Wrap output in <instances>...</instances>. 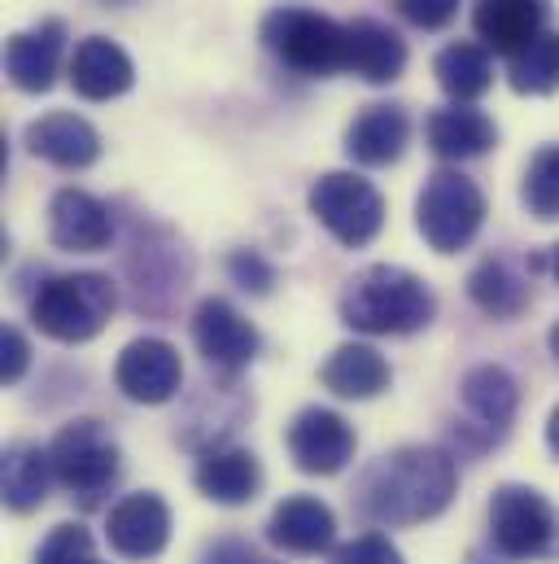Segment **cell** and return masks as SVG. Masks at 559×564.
Returning a JSON list of instances; mask_svg holds the SVG:
<instances>
[{"label":"cell","instance_id":"ac0fdd59","mask_svg":"<svg viewBox=\"0 0 559 564\" xmlns=\"http://www.w3.org/2000/svg\"><path fill=\"white\" fill-rule=\"evenodd\" d=\"M193 481L210 503L241 508L263 490V464L245 446H210V451H201Z\"/></svg>","mask_w":559,"mask_h":564},{"label":"cell","instance_id":"83f0119b","mask_svg":"<svg viewBox=\"0 0 559 564\" xmlns=\"http://www.w3.org/2000/svg\"><path fill=\"white\" fill-rule=\"evenodd\" d=\"M507 79L520 97H551L559 88V31L538 35L525 53L507 62Z\"/></svg>","mask_w":559,"mask_h":564},{"label":"cell","instance_id":"d6a6232c","mask_svg":"<svg viewBox=\"0 0 559 564\" xmlns=\"http://www.w3.org/2000/svg\"><path fill=\"white\" fill-rule=\"evenodd\" d=\"M459 4H463V0H398V13H403L412 26H419V31H441V26L454 22Z\"/></svg>","mask_w":559,"mask_h":564},{"label":"cell","instance_id":"52a82bcc","mask_svg":"<svg viewBox=\"0 0 559 564\" xmlns=\"http://www.w3.org/2000/svg\"><path fill=\"white\" fill-rule=\"evenodd\" d=\"M306 202H310V215L350 250L372 246L381 237V228H385V197L363 175L328 171V175H319L310 184Z\"/></svg>","mask_w":559,"mask_h":564},{"label":"cell","instance_id":"e575fe53","mask_svg":"<svg viewBox=\"0 0 559 564\" xmlns=\"http://www.w3.org/2000/svg\"><path fill=\"white\" fill-rule=\"evenodd\" d=\"M201 564H263L259 552L245 543V539H219L201 552Z\"/></svg>","mask_w":559,"mask_h":564},{"label":"cell","instance_id":"836d02e7","mask_svg":"<svg viewBox=\"0 0 559 564\" xmlns=\"http://www.w3.org/2000/svg\"><path fill=\"white\" fill-rule=\"evenodd\" d=\"M26 368H31V346H26V337H22L13 324H4V328H0V377H4V386L22 381Z\"/></svg>","mask_w":559,"mask_h":564},{"label":"cell","instance_id":"9c48e42d","mask_svg":"<svg viewBox=\"0 0 559 564\" xmlns=\"http://www.w3.org/2000/svg\"><path fill=\"white\" fill-rule=\"evenodd\" d=\"M193 346L215 372L237 377L259 359L263 337L228 297H201L193 311Z\"/></svg>","mask_w":559,"mask_h":564},{"label":"cell","instance_id":"5b68a950","mask_svg":"<svg viewBox=\"0 0 559 564\" xmlns=\"http://www.w3.org/2000/svg\"><path fill=\"white\" fill-rule=\"evenodd\" d=\"M485 224V193L463 171H432L419 188L416 228L437 254H459Z\"/></svg>","mask_w":559,"mask_h":564},{"label":"cell","instance_id":"4fadbf2b","mask_svg":"<svg viewBox=\"0 0 559 564\" xmlns=\"http://www.w3.org/2000/svg\"><path fill=\"white\" fill-rule=\"evenodd\" d=\"M106 539L123 561H153L171 543V508L153 490L128 495L106 521Z\"/></svg>","mask_w":559,"mask_h":564},{"label":"cell","instance_id":"ab89813d","mask_svg":"<svg viewBox=\"0 0 559 564\" xmlns=\"http://www.w3.org/2000/svg\"><path fill=\"white\" fill-rule=\"evenodd\" d=\"M101 4H132V0H101Z\"/></svg>","mask_w":559,"mask_h":564},{"label":"cell","instance_id":"5bb4252c","mask_svg":"<svg viewBox=\"0 0 559 564\" xmlns=\"http://www.w3.org/2000/svg\"><path fill=\"white\" fill-rule=\"evenodd\" d=\"M48 241L66 254H101L114 241L110 206L84 188H62L48 206Z\"/></svg>","mask_w":559,"mask_h":564},{"label":"cell","instance_id":"7a4b0ae2","mask_svg":"<svg viewBox=\"0 0 559 564\" xmlns=\"http://www.w3.org/2000/svg\"><path fill=\"white\" fill-rule=\"evenodd\" d=\"M437 315L432 289L398 263L363 268L341 293V319L368 337H407L428 328Z\"/></svg>","mask_w":559,"mask_h":564},{"label":"cell","instance_id":"44dd1931","mask_svg":"<svg viewBox=\"0 0 559 564\" xmlns=\"http://www.w3.org/2000/svg\"><path fill=\"white\" fill-rule=\"evenodd\" d=\"M424 141L441 162H468L498 144V128L476 106H441L424 123Z\"/></svg>","mask_w":559,"mask_h":564},{"label":"cell","instance_id":"8d00e7d4","mask_svg":"<svg viewBox=\"0 0 559 564\" xmlns=\"http://www.w3.org/2000/svg\"><path fill=\"white\" fill-rule=\"evenodd\" d=\"M547 446L559 455V408L551 412V421H547Z\"/></svg>","mask_w":559,"mask_h":564},{"label":"cell","instance_id":"4dcf8cb0","mask_svg":"<svg viewBox=\"0 0 559 564\" xmlns=\"http://www.w3.org/2000/svg\"><path fill=\"white\" fill-rule=\"evenodd\" d=\"M228 276L232 284H241L245 293H272V284H276V268L259 254V250H232L228 254Z\"/></svg>","mask_w":559,"mask_h":564},{"label":"cell","instance_id":"8fae6325","mask_svg":"<svg viewBox=\"0 0 559 564\" xmlns=\"http://www.w3.org/2000/svg\"><path fill=\"white\" fill-rule=\"evenodd\" d=\"M288 455L310 477H332L354 459V429L332 408H302L288 424Z\"/></svg>","mask_w":559,"mask_h":564},{"label":"cell","instance_id":"d6986e66","mask_svg":"<svg viewBox=\"0 0 559 564\" xmlns=\"http://www.w3.org/2000/svg\"><path fill=\"white\" fill-rule=\"evenodd\" d=\"M346 70H354L368 84H394L407 70V40L376 18L346 22Z\"/></svg>","mask_w":559,"mask_h":564},{"label":"cell","instance_id":"7c38bea8","mask_svg":"<svg viewBox=\"0 0 559 564\" xmlns=\"http://www.w3.org/2000/svg\"><path fill=\"white\" fill-rule=\"evenodd\" d=\"M551 0H476L472 4V31L490 53H503L507 62L525 53L538 35H547Z\"/></svg>","mask_w":559,"mask_h":564},{"label":"cell","instance_id":"2e32d148","mask_svg":"<svg viewBox=\"0 0 559 564\" xmlns=\"http://www.w3.org/2000/svg\"><path fill=\"white\" fill-rule=\"evenodd\" d=\"M70 84L84 101H114V97L132 93L136 66L123 44H114L106 35H88V40H79V48L70 57Z\"/></svg>","mask_w":559,"mask_h":564},{"label":"cell","instance_id":"d4e9b609","mask_svg":"<svg viewBox=\"0 0 559 564\" xmlns=\"http://www.w3.org/2000/svg\"><path fill=\"white\" fill-rule=\"evenodd\" d=\"M468 297H472L485 315H494V319H516V315L534 302V284H529V276H525L512 259L490 254V259H481V263L472 268V276H468Z\"/></svg>","mask_w":559,"mask_h":564},{"label":"cell","instance_id":"7402d4cb","mask_svg":"<svg viewBox=\"0 0 559 564\" xmlns=\"http://www.w3.org/2000/svg\"><path fill=\"white\" fill-rule=\"evenodd\" d=\"M412 144V119L403 106H368L346 128V153L359 166H390Z\"/></svg>","mask_w":559,"mask_h":564},{"label":"cell","instance_id":"ba28073f","mask_svg":"<svg viewBox=\"0 0 559 564\" xmlns=\"http://www.w3.org/2000/svg\"><path fill=\"white\" fill-rule=\"evenodd\" d=\"M48 459H53L57 481L75 490L84 503H92L119 477V442L106 433L101 421H70L53 437Z\"/></svg>","mask_w":559,"mask_h":564},{"label":"cell","instance_id":"e0dca14e","mask_svg":"<svg viewBox=\"0 0 559 564\" xmlns=\"http://www.w3.org/2000/svg\"><path fill=\"white\" fill-rule=\"evenodd\" d=\"M26 149L48 166L84 171L101 158V132L88 119H79L70 110H57V115H44V119L26 123Z\"/></svg>","mask_w":559,"mask_h":564},{"label":"cell","instance_id":"9a60e30c","mask_svg":"<svg viewBox=\"0 0 559 564\" xmlns=\"http://www.w3.org/2000/svg\"><path fill=\"white\" fill-rule=\"evenodd\" d=\"M62 22H40L31 31H13L4 44V75L18 93H48L62 70Z\"/></svg>","mask_w":559,"mask_h":564},{"label":"cell","instance_id":"1f68e13d","mask_svg":"<svg viewBox=\"0 0 559 564\" xmlns=\"http://www.w3.org/2000/svg\"><path fill=\"white\" fill-rule=\"evenodd\" d=\"M332 564H407L385 534H359L332 552Z\"/></svg>","mask_w":559,"mask_h":564},{"label":"cell","instance_id":"4316f807","mask_svg":"<svg viewBox=\"0 0 559 564\" xmlns=\"http://www.w3.org/2000/svg\"><path fill=\"white\" fill-rule=\"evenodd\" d=\"M432 75H437L441 93L454 106H468V101H476V97H485L494 88V57L476 40H454V44H446L437 53Z\"/></svg>","mask_w":559,"mask_h":564},{"label":"cell","instance_id":"f35d334b","mask_svg":"<svg viewBox=\"0 0 559 564\" xmlns=\"http://www.w3.org/2000/svg\"><path fill=\"white\" fill-rule=\"evenodd\" d=\"M551 272H556V281H559V246H551Z\"/></svg>","mask_w":559,"mask_h":564},{"label":"cell","instance_id":"30bf717a","mask_svg":"<svg viewBox=\"0 0 559 564\" xmlns=\"http://www.w3.org/2000/svg\"><path fill=\"white\" fill-rule=\"evenodd\" d=\"M114 381L132 403H144V408L171 403L184 386L179 350L162 337H136V341L123 346V355L114 364Z\"/></svg>","mask_w":559,"mask_h":564},{"label":"cell","instance_id":"6da1fadb","mask_svg":"<svg viewBox=\"0 0 559 564\" xmlns=\"http://www.w3.org/2000/svg\"><path fill=\"white\" fill-rule=\"evenodd\" d=\"M459 490V468L454 455L441 446H403L385 455L359 490V512L372 525H419L432 521L450 508Z\"/></svg>","mask_w":559,"mask_h":564},{"label":"cell","instance_id":"8992f818","mask_svg":"<svg viewBox=\"0 0 559 564\" xmlns=\"http://www.w3.org/2000/svg\"><path fill=\"white\" fill-rule=\"evenodd\" d=\"M490 547L512 561H551L559 556V512L534 486H498L490 499Z\"/></svg>","mask_w":559,"mask_h":564},{"label":"cell","instance_id":"ffe728a7","mask_svg":"<svg viewBox=\"0 0 559 564\" xmlns=\"http://www.w3.org/2000/svg\"><path fill=\"white\" fill-rule=\"evenodd\" d=\"M267 539L276 543L280 552L319 556V552H328L337 543V517L315 495H293V499L276 503V512L267 521Z\"/></svg>","mask_w":559,"mask_h":564},{"label":"cell","instance_id":"cb8c5ba5","mask_svg":"<svg viewBox=\"0 0 559 564\" xmlns=\"http://www.w3.org/2000/svg\"><path fill=\"white\" fill-rule=\"evenodd\" d=\"M57 481L53 473V459L44 446L35 442H13L4 451V464H0V490H4V508L26 517L35 512L44 499H48V486Z\"/></svg>","mask_w":559,"mask_h":564},{"label":"cell","instance_id":"f546056e","mask_svg":"<svg viewBox=\"0 0 559 564\" xmlns=\"http://www.w3.org/2000/svg\"><path fill=\"white\" fill-rule=\"evenodd\" d=\"M35 564H101L97 561V543L84 525H57L40 552H35Z\"/></svg>","mask_w":559,"mask_h":564},{"label":"cell","instance_id":"3957f363","mask_svg":"<svg viewBox=\"0 0 559 564\" xmlns=\"http://www.w3.org/2000/svg\"><path fill=\"white\" fill-rule=\"evenodd\" d=\"M114 311H119V284L101 272L53 276L31 297V324L62 346L92 341L97 333H106Z\"/></svg>","mask_w":559,"mask_h":564},{"label":"cell","instance_id":"74e56055","mask_svg":"<svg viewBox=\"0 0 559 564\" xmlns=\"http://www.w3.org/2000/svg\"><path fill=\"white\" fill-rule=\"evenodd\" d=\"M547 341H551V355H556V364H559V324L551 328V337H547Z\"/></svg>","mask_w":559,"mask_h":564},{"label":"cell","instance_id":"f1b7e54d","mask_svg":"<svg viewBox=\"0 0 559 564\" xmlns=\"http://www.w3.org/2000/svg\"><path fill=\"white\" fill-rule=\"evenodd\" d=\"M520 202L542 224L559 219V144H547V149H538L529 158L525 184H520Z\"/></svg>","mask_w":559,"mask_h":564},{"label":"cell","instance_id":"277c9868","mask_svg":"<svg viewBox=\"0 0 559 564\" xmlns=\"http://www.w3.org/2000/svg\"><path fill=\"white\" fill-rule=\"evenodd\" d=\"M346 26L306 4H280L263 18V44L284 66L310 79H328L346 70Z\"/></svg>","mask_w":559,"mask_h":564},{"label":"cell","instance_id":"d590c367","mask_svg":"<svg viewBox=\"0 0 559 564\" xmlns=\"http://www.w3.org/2000/svg\"><path fill=\"white\" fill-rule=\"evenodd\" d=\"M468 564H512V556H503V552L494 547V561H490V552H472V556H468Z\"/></svg>","mask_w":559,"mask_h":564},{"label":"cell","instance_id":"603a6c76","mask_svg":"<svg viewBox=\"0 0 559 564\" xmlns=\"http://www.w3.org/2000/svg\"><path fill=\"white\" fill-rule=\"evenodd\" d=\"M319 381H324V390H332L337 399L363 403V399L385 394L390 381H394V372H390V364H385V355H381L376 346H368V341H346V346H337V350L328 355V364L319 368Z\"/></svg>","mask_w":559,"mask_h":564},{"label":"cell","instance_id":"484cf974","mask_svg":"<svg viewBox=\"0 0 559 564\" xmlns=\"http://www.w3.org/2000/svg\"><path fill=\"white\" fill-rule=\"evenodd\" d=\"M463 394V408L472 412V421H481V429H490L494 437L507 433V424L516 421V408H520V386L507 368L498 364H481L463 377L459 386Z\"/></svg>","mask_w":559,"mask_h":564}]
</instances>
